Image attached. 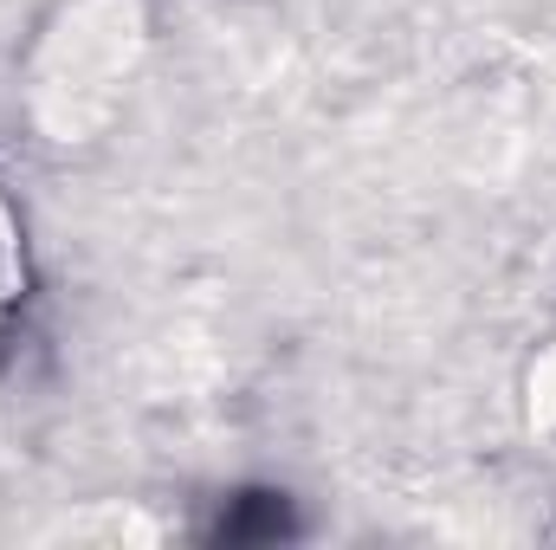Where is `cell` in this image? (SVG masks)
<instances>
[{
	"mask_svg": "<svg viewBox=\"0 0 556 550\" xmlns=\"http://www.w3.org/2000/svg\"><path fill=\"white\" fill-rule=\"evenodd\" d=\"M285 532H291V512H285V499H273V492H247V499L220 518V538H227V545H273Z\"/></svg>",
	"mask_w": 556,
	"mask_h": 550,
	"instance_id": "1",
	"label": "cell"
}]
</instances>
